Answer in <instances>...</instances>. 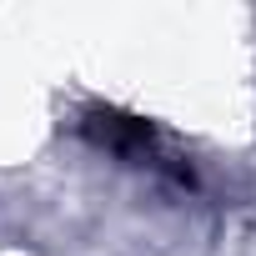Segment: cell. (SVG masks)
<instances>
[{
    "label": "cell",
    "instance_id": "6da1fadb",
    "mask_svg": "<svg viewBox=\"0 0 256 256\" xmlns=\"http://www.w3.org/2000/svg\"><path fill=\"white\" fill-rule=\"evenodd\" d=\"M86 131H90L100 146L120 151V156H141V151L151 146V126L136 120V116H120V110H90Z\"/></svg>",
    "mask_w": 256,
    "mask_h": 256
}]
</instances>
